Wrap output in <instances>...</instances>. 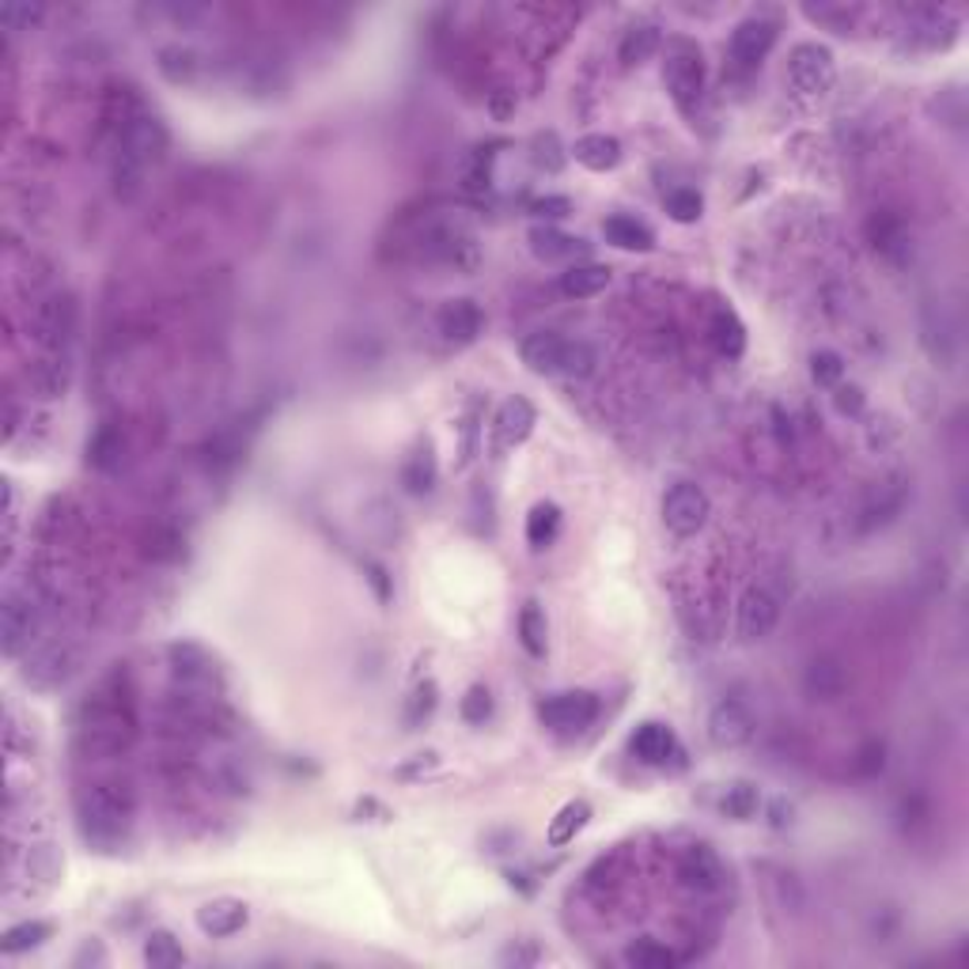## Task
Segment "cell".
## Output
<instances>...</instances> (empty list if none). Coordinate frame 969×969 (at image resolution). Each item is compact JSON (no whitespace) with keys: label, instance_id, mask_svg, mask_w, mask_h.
<instances>
[{"label":"cell","instance_id":"obj_1","mask_svg":"<svg viewBox=\"0 0 969 969\" xmlns=\"http://www.w3.org/2000/svg\"><path fill=\"white\" fill-rule=\"evenodd\" d=\"M133 811H137L133 792L125 784H114V781L92 784L84 795H80V822H84V829L99 841L122 837L133 822Z\"/></svg>","mask_w":969,"mask_h":969},{"label":"cell","instance_id":"obj_2","mask_svg":"<svg viewBox=\"0 0 969 969\" xmlns=\"http://www.w3.org/2000/svg\"><path fill=\"white\" fill-rule=\"evenodd\" d=\"M663 84L670 99H674V106L682 114H693L697 106H701L704 99V61H701V50L685 47V42H678L674 50L667 53L663 61Z\"/></svg>","mask_w":969,"mask_h":969},{"label":"cell","instance_id":"obj_3","mask_svg":"<svg viewBox=\"0 0 969 969\" xmlns=\"http://www.w3.org/2000/svg\"><path fill=\"white\" fill-rule=\"evenodd\" d=\"M787 76H792L795 92L818 99L837 84V58L822 42H800L787 53Z\"/></svg>","mask_w":969,"mask_h":969},{"label":"cell","instance_id":"obj_4","mask_svg":"<svg viewBox=\"0 0 969 969\" xmlns=\"http://www.w3.org/2000/svg\"><path fill=\"white\" fill-rule=\"evenodd\" d=\"M712 515V504H709V493L693 482H678L667 488L663 496V523L674 538H693V534L704 530Z\"/></svg>","mask_w":969,"mask_h":969},{"label":"cell","instance_id":"obj_5","mask_svg":"<svg viewBox=\"0 0 969 969\" xmlns=\"http://www.w3.org/2000/svg\"><path fill=\"white\" fill-rule=\"evenodd\" d=\"M76 330V300L69 292H53L47 300L34 303L31 311V338L39 349L47 352H61V346L72 338Z\"/></svg>","mask_w":969,"mask_h":969},{"label":"cell","instance_id":"obj_6","mask_svg":"<svg viewBox=\"0 0 969 969\" xmlns=\"http://www.w3.org/2000/svg\"><path fill=\"white\" fill-rule=\"evenodd\" d=\"M133 735L137 728L130 715H122V709H95L92 720L80 728V750L87 757H114L130 746Z\"/></svg>","mask_w":969,"mask_h":969},{"label":"cell","instance_id":"obj_7","mask_svg":"<svg viewBox=\"0 0 969 969\" xmlns=\"http://www.w3.org/2000/svg\"><path fill=\"white\" fill-rule=\"evenodd\" d=\"M167 125L159 122L156 114H133L125 117L122 125V137H117V156L141 163L144 171L152 167V163H159L163 156H167Z\"/></svg>","mask_w":969,"mask_h":969},{"label":"cell","instance_id":"obj_8","mask_svg":"<svg viewBox=\"0 0 969 969\" xmlns=\"http://www.w3.org/2000/svg\"><path fill=\"white\" fill-rule=\"evenodd\" d=\"M538 715H542V723L554 731H584L599 720V697L587 693V690L554 693L538 704Z\"/></svg>","mask_w":969,"mask_h":969},{"label":"cell","instance_id":"obj_9","mask_svg":"<svg viewBox=\"0 0 969 969\" xmlns=\"http://www.w3.org/2000/svg\"><path fill=\"white\" fill-rule=\"evenodd\" d=\"M34 637H39V610L31 606V599L8 591L4 606H0V648H4V656H23L34 645Z\"/></svg>","mask_w":969,"mask_h":969},{"label":"cell","instance_id":"obj_10","mask_svg":"<svg viewBox=\"0 0 969 969\" xmlns=\"http://www.w3.org/2000/svg\"><path fill=\"white\" fill-rule=\"evenodd\" d=\"M424 247H429V258L443 261V266H451L455 274H477V266H482V247H477V239L470 231L462 228H432L429 235H424Z\"/></svg>","mask_w":969,"mask_h":969},{"label":"cell","instance_id":"obj_11","mask_svg":"<svg viewBox=\"0 0 969 969\" xmlns=\"http://www.w3.org/2000/svg\"><path fill=\"white\" fill-rule=\"evenodd\" d=\"M776 621H781V602H776L773 591H765V587H750L746 595L739 599V610H735V629L742 640H765L769 632L776 629Z\"/></svg>","mask_w":969,"mask_h":969},{"label":"cell","instance_id":"obj_12","mask_svg":"<svg viewBox=\"0 0 969 969\" xmlns=\"http://www.w3.org/2000/svg\"><path fill=\"white\" fill-rule=\"evenodd\" d=\"M773 47H776V23L762 20V16H750V20H742L735 31H731V61H735L739 69H757Z\"/></svg>","mask_w":969,"mask_h":969},{"label":"cell","instance_id":"obj_13","mask_svg":"<svg viewBox=\"0 0 969 969\" xmlns=\"http://www.w3.org/2000/svg\"><path fill=\"white\" fill-rule=\"evenodd\" d=\"M750 735H754V715L742 701L728 697L709 712V742L715 750H739L742 742H750Z\"/></svg>","mask_w":969,"mask_h":969},{"label":"cell","instance_id":"obj_14","mask_svg":"<svg viewBox=\"0 0 969 969\" xmlns=\"http://www.w3.org/2000/svg\"><path fill=\"white\" fill-rule=\"evenodd\" d=\"M436 330L443 333V341H451V346H470V341L482 338L485 330V315L482 307H477L474 300H447L440 307L436 315Z\"/></svg>","mask_w":969,"mask_h":969},{"label":"cell","instance_id":"obj_15","mask_svg":"<svg viewBox=\"0 0 969 969\" xmlns=\"http://www.w3.org/2000/svg\"><path fill=\"white\" fill-rule=\"evenodd\" d=\"M250 920V909L247 901L239 898H216V901H205L197 909V928L205 931L208 939H231L247 928Z\"/></svg>","mask_w":969,"mask_h":969},{"label":"cell","instance_id":"obj_16","mask_svg":"<svg viewBox=\"0 0 969 969\" xmlns=\"http://www.w3.org/2000/svg\"><path fill=\"white\" fill-rule=\"evenodd\" d=\"M678 883H682L685 890H693V894L720 890V883H723L720 856H715L709 845H693L690 853L678 859Z\"/></svg>","mask_w":969,"mask_h":969},{"label":"cell","instance_id":"obj_17","mask_svg":"<svg viewBox=\"0 0 969 969\" xmlns=\"http://www.w3.org/2000/svg\"><path fill=\"white\" fill-rule=\"evenodd\" d=\"M565 352H568V338H560L554 330H538L530 338H523L519 357L534 375H560L565 368Z\"/></svg>","mask_w":969,"mask_h":969},{"label":"cell","instance_id":"obj_18","mask_svg":"<svg viewBox=\"0 0 969 969\" xmlns=\"http://www.w3.org/2000/svg\"><path fill=\"white\" fill-rule=\"evenodd\" d=\"M534 424H538V410L523 394H512L496 410V440H501V447H519L530 440Z\"/></svg>","mask_w":969,"mask_h":969},{"label":"cell","instance_id":"obj_19","mask_svg":"<svg viewBox=\"0 0 969 969\" xmlns=\"http://www.w3.org/2000/svg\"><path fill=\"white\" fill-rule=\"evenodd\" d=\"M848 690V674L845 667L837 663V659H814V663H807V670H803V693L811 697V701H837V697H845Z\"/></svg>","mask_w":969,"mask_h":969},{"label":"cell","instance_id":"obj_20","mask_svg":"<svg viewBox=\"0 0 969 969\" xmlns=\"http://www.w3.org/2000/svg\"><path fill=\"white\" fill-rule=\"evenodd\" d=\"M69 383H72V368L61 352H50V357L34 360L31 371H27V386H31V394L42 398V402L61 398L69 391Z\"/></svg>","mask_w":969,"mask_h":969},{"label":"cell","instance_id":"obj_21","mask_svg":"<svg viewBox=\"0 0 969 969\" xmlns=\"http://www.w3.org/2000/svg\"><path fill=\"white\" fill-rule=\"evenodd\" d=\"M530 250L538 255L542 261H573L579 255H587V243L576 239V235H565L557 231L554 224H534L530 228Z\"/></svg>","mask_w":969,"mask_h":969},{"label":"cell","instance_id":"obj_22","mask_svg":"<svg viewBox=\"0 0 969 969\" xmlns=\"http://www.w3.org/2000/svg\"><path fill=\"white\" fill-rule=\"evenodd\" d=\"M573 156L579 167L595 171V175H606L621 163V141L610 137V133H587L573 144Z\"/></svg>","mask_w":969,"mask_h":969},{"label":"cell","instance_id":"obj_23","mask_svg":"<svg viewBox=\"0 0 969 969\" xmlns=\"http://www.w3.org/2000/svg\"><path fill=\"white\" fill-rule=\"evenodd\" d=\"M629 746H632V754H637L645 765H667L678 742H674V731H670L667 723L648 720V723H640V728L632 731Z\"/></svg>","mask_w":969,"mask_h":969},{"label":"cell","instance_id":"obj_24","mask_svg":"<svg viewBox=\"0 0 969 969\" xmlns=\"http://www.w3.org/2000/svg\"><path fill=\"white\" fill-rule=\"evenodd\" d=\"M602 235H606V243H610V247L637 250V255H648V250L656 247V231H651L645 220H637V216H625V213L606 216Z\"/></svg>","mask_w":969,"mask_h":969},{"label":"cell","instance_id":"obj_25","mask_svg":"<svg viewBox=\"0 0 969 969\" xmlns=\"http://www.w3.org/2000/svg\"><path fill=\"white\" fill-rule=\"evenodd\" d=\"M69 674H72V656L65 648L53 645V648H42V651H34V656H27L23 678L31 685H42V690H47V685H61Z\"/></svg>","mask_w":969,"mask_h":969},{"label":"cell","instance_id":"obj_26","mask_svg":"<svg viewBox=\"0 0 969 969\" xmlns=\"http://www.w3.org/2000/svg\"><path fill=\"white\" fill-rule=\"evenodd\" d=\"M606 285H610V269L599 266V261H573L560 274V292L568 300H591V296L606 292Z\"/></svg>","mask_w":969,"mask_h":969},{"label":"cell","instance_id":"obj_27","mask_svg":"<svg viewBox=\"0 0 969 969\" xmlns=\"http://www.w3.org/2000/svg\"><path fill=\"white\" fill-rule=\"evenodd\" d=\"M663 47V31L656 23H632L629 31L621 34V47H618V61L621 69H637L651 61Z\"/></svg>","mask_w":969,"mask_h":969},{"label":"cell","instance_id":"obj_28","mask_svg":"<svg viewBox=\"0 0 969 969\" xmlns=\"http://www.w3.org/2000/svg\"><path fill=\"white\" fill-rule=\"evenodd\" d=\"M587 822H591V803H584V800H573V803H565V807L557 811V818L549 822V829H546V841L554 848H565V845H573L576 841V833L587 826Z\"/></svg>","mask_w":969,"mask_h":969},{"label":"cell","instance_id":"obj_29","mask_svg":"<svg viewBox=\"0 0 969 969\" xmlns=\"http://www.w3.org/2000/svg\"><path fill=\"white\" fill-rule=\"evenodd\" d=\"M144 962H148L152 969H175V966L186 962V950L167 928H156V931H148V939H144Z\"/></svg>","mask_w":969,"mask_h":969},{"label":"cell","instance_id":"obj_30","mask_svg":"<svg viewBox=\"0 0 969 969\" xmlns=\"http://www.w3.org/2000/svg\"><path fill=\"white\" fill-rule=\"evenodd\" d=\"M557 530H560V508H557V504L554 501L534 504L530 515H527V542H530V549L554 546Z\"/></svg>","mask_w":969,"mask_h":969},{"label":"cell","instance_id":"obj_31","mask_svg":"<svg viewBox=\"0 0 969 969\" xmlns=\"http://www.w3.org/2000/svg\"><path fill=\"white\" fill-rule=\"evenodd\" d=\"M712 341H715V349H720L723 357H731V360L742 357V349H746V326L739 322L735 311H728V307H723V311H715Z\"/></svg>","mask_w":969,"mask_h":969},{"label":"cell","instance_id":"obj_32","mask_svg":"<svg viewBox=\"0 0 969 969\" xmlns=\"http://www.w3.org/2000/svg\"><path fill=\"white\" fill-rule=\"evenodd\" d=\"M50 936H53V924L50 920H23V924H16V928L4 931V939H0V950H4V955H23V950L42 947Z\"/></svg>","mask_w":969,"mask_h":969},{"label":"cell","instance_id":"obj_33","mask_svg":"<svg viewBox=\"0 0 969 969\" xmlns=\"http://www.w3.org/2000/svg\"><path fill=\"white\" fill-rule=\"evenodd\" d=\"M909 235H905V228L898 220H894V216H875L872 220V243H875V250L878 255H886V258H905L909 255Z\"/></svg>","mask_w":969,"mask_h":969},{"label":"cell","instance_id":"obj_34","mask_svg":"<svg viewBox=\"0 0 969 969\" xmlns=\"http://www.w3.org/2000/svg\"><path fill=\"white\" fill-rule=\"evenodd\" d=\"M625 962L637 966V969H674L678 966V955L656 939H637V944L625 947Z\"/></svg>","mask_w":969,"mask_h":969},{"label":"cell","instance_id":"obj_35","mask_svg":"<svg viewBox=\"0 0 969 969\" xmlns=\"http://www.w3.org/2000/svg\"><path fill=\"white\" fill-rule=\"evenodd\" d=\"M519 640L527 648V656L542 659L546 656V614H542L538 602H527L519 614Z\"/></svg>","mask_w":969,"mask_h":969},{"label":"cell","instance_id":"obj_36","mask_svg":"<svg viewBox=\"0 0 969 969\" xmlns=\"http://www.w3.org/2000/svg\"><path fill=\"white\" fill-rule=\"evenodd\" d=\"M723 814H728V818H735V822H750L757 814V807H762V792H757L754 784H746V781H739V784H731L728 787V795H723Z\"/></svg>","mask_w":969,"mask_h":969},{"label":"cell","instance_id":"obj_37","mask_svg":"<svg viewBox=\"0 0 969 969\" xmlns=\"http://www.w3.org/2000/svg\"><path fill=\"white\" fill-rule=\"evenodd\" d=\"M530 159H534V167L538 171H546V175H557L560 167H565L568 163V152H565V144H560V137L554 130L549 133H538V137H534V144H530Z\"/></svg>","mask_w":969,"mask_h":969},{"label":"cell","instance_id":"obj_38","mask_svg":"<svg viewBox=\"0 0 969 969\" xmlns=\"http://www.w3.org/2000/svg\"><path fill=\"white\" fill-rule=\"evenodd\" d=\"M402 482H405V488H410L413 496L429 493V488H432V482H436V458H432V447L416 451V455H413L410 462H405V470H402Z\"/></svg>","mask_w":969,"mask_h":969},{"label":"cell","instance_id":"obj_39","mask_svg":"<svg viewBox=\"0 0 969 969\" xmlns=\"http://www.w3.org/2000/svg\"><path fill=\"white\" fill-rule=\"evenodd\" d=\"M159 72L171 80V84H189L197 72V53L183 50V47H167L159 50Z\"/></svg>","mask_w":969,"mask_h":969},{"label":"cell","instance_id":"obj_40","mask_svg":"<svg viewBox=\"0 0 969 969\" xmlns=\"http://www.w3.org/2000/svg\"><path fill=\"white\" fill-rule=\"evenodd\" d=\"M663 202H667L670 220H678V224H697V220H701V213H704V197L697 194V189H690V186L670 189Z\"/></svg>","mask_w":969,"mask_h":969},{"label":"cell","instance_id":"obj_41","mask_svg":"<svg viewBox=\"0 0 969 969\" xmlns=\"http://www.w3.org/2000/svg\"><path fill=\"white\" fill-rule=\"evenodd\" d=\"M171 667H175L178 678L194 682V678L208 674V656L197 645H171Z\"/></svg>","mask_w":969,"mask_h":969},{"label":"cell","instance_id":"obj_42","mask_svg":"<svg viewBox=\"0 0 969 969\" xmlns=\"http://www.w3.org/2000/svg\"><path fill=\"white\" fill-rule=\"evenodd\" d=\"M111 178H114V194L122 197V202H133V197L141 194V186H144V167H141V163H133V159H125V156H117Z\"/></svg>","mask_w":969,"mask_h":969},{"label":"cell","instance_id":"obj_43","mask_svg":"<svg viewBox=\"0 0 969 969\" xmlns=\"http://www.w3.org/2000/svg\"><path fill=\"white\" fill-rule=\"evenodd\" d=\"M811 375L818 386H841V379H845V360H841V352L833 349H818L811 357Z\"/></svg>","mask_w":969,"mask_h":969},{"label":"cell","instance_id":"obj_44","mask_svg":"<svg viewBox=\"0 0 969 969\" xmlns=\"http://www.w3.org/2000/svg\"><path fill=\"white\" fill-rule=\"evenodd\" d=\"M595 364H599V357H595V349L587 346V341H568V352H565V368H560V375L568 379H587L595 371Z\"/></svg>","mask_w":969,"mask_h":969},{"label":"cell","instance_id":"obj_45","mask_svg":"<svg viewBox=\"0 0 969 969\" xmlns=\"http://www.w3.org/2000/svg\"><path fill=\"white\" fill-rule=\"evenodd\" d=\"M458 712H462V720L477 728V723H485L488 715H493V693H488L485 685H470L466 697H462V704H458Z\"/></svg>","mask_w":969,"mask_h":969},{"label":"cell","instance_id":"obj_46","mask_svg":"<svg viewBox=\"0 0 969 969\" xmlns=\"http://www.w3.org/2000/svg\"><path fill=\"white\" fill-rule=\"evenodd\" d=\"M42 20V4H4L0 8V23L4 31H31Z\"/></svg>","mask_w":969,"mask_h":969},{"label":"cell","instance_id":"obj_47","mask_svg":"<svg viewBox=\"0 0 969 969\" xmlns=\"http://www.w3.org/2000/svg\"><path fill=\"white\" fill-rule=\"evenodd\" d=\"M436 682H424V685H416V693L410 697V712H405V720L410 723H421V720H429L432 715V709H436Z\"/></svg>","mask_w":969,"mask_h":969},{"label":"cell","instance_id":"obj_48","mask_svg":"<svg viewBox=\"0 0 969 969\" xmlns=\"http://www.w3.org/2000/svg\"><path fill=\"white\" fill-rule=\"evenodd\" d=\"M530 213L538 216V220H565V216H573V202H568L565 194H546L530 205Z\"/></svg>","mask_w":969,"mask_h":969},{"label":"cell","instance_id":"obj_49","mask_svg":"<svg viewBox=\"0 0 969 969\" xmlns=\"http://www.w3.org/2000/svg\"><path fill=\"white\" fill-rule=\"evenodd\" d=\"M87 455H92V462H95V466H111V462H114V455H117L114 432H111V429H106V432H99V436H95V443H92V447H87Z\"/></svg>","mask_w":969,"mask_h":969},{"label":"cell","instance_id":"obj_50","mask_svg":"<svg viewBox=\"0 0 969 969\" xmlns=\"http://www.w3.org/2000/svg\"><path fill=\"white\" fill-rule=\"evenodd\" d=\"M833 402H837V410L845 416H856L859 410H864V391H859V386H837Z\"/></svg>","mask_w":969,"mask_h":969},{"label":"cell","instance_id":"obj_51","mask_svg":"<svg viewBox=\"0 0 969 969\" xmlns=\"http://www.w3.org/2000/svg\"><path fill=\"white\" fill-rule=\"evenodd\" d=\"M368 579L371 584H375V591H379V599L383 602H391V579H386V568H379V565H368Z\"/></svg>","mask_w":969,"mask_h":969},{"label":"cell","instance_id":"obj_52","mask_svg":"<svg viewBox=\"0 0 969 969\" xmlns=\"http://www.w3.org/2000/svg\"><path fill=\"white\" fill-rule=\"evenodd\" d=\"M534 958H538V950H523V947H508V950H504V962H515V966L534 962Z\"/></svg>","mask_w":969,"mask_h":969}]
</instances>
